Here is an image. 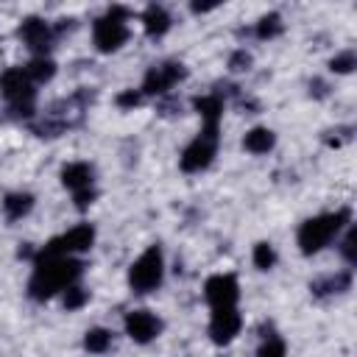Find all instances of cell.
<instances>
[{"instance_id": "obj_16", "label": "cell", "mask_w": 357, "mask_h": 357, "mask_svg": "<svg viewBox=\"0 0 357 357\" xmlns=\"http://www.w3.org/2000/svg\"><path fill=\"white\" fill-rule=\"evenodd\" d=\"M273 142H276V137H273L271 128H251V131L243 137V148H245L248 153H268V151L273 148Z\"/></svg>"}, {"instance_id": "obj_29", "label": "cell", "mask_w": 357, "mask_h": 357, "mask_svg": "<svg viewBox=\"0 0 357 357\" xmlns=\"http://www.w3.org/2000/svg\"><path fill=\"white\" fill-rule=\"evenodd\" d=\"M218 3H192V11H212Z\"/></svg>"}, {"instance_id": "obj_14", "label": "cell", "mask_w": 357, "mask_h": 357, "mask_svg": "<svg viewBox=\"0 0 357 357\" xmlns=\"http://www.w3.org/2000/svg\"><path fill=\"white\" fill-rule=\"evenodd\" d=\"M195 112L201 114L204 126H218L220 117H223V98L218 92L204 95V98H195Z\"/></svg>"}, {"instance_id": "obj_25", "label": "cell", "mask_w": 357, "mask_h": 357, "mask_svg": "<svg viewBox=\"0 0 357 357\" xmlns=\"http://www.w3.org/2000/svg\"><path fill=\"white\" fill-rule=\"evenodd\" d=\"M340 251H343V257H346V262H349V265H354V262H357V229H354V226H349V231H346V237H343Z\"/></svg>"}, {"instance_id": "obj_13", "label": "cell", "mask_w": 357, "mask_h": 357, "mask_svg": "<svg viewBox=\"0 0 357 357\" xmlns=\"http://www.w3.org/2000/svg\"><path fill=\"white\" fill-rule=\"evenodd\" d=\"M92 167L86 162H70L64 165L61 170V184L75 195V192H84V190H92Z\"/></svg>"}, {"instance_id": "obj_7", "label": "cell", "mask_w": 357, "mask_h": 357, "mask_svg": "<svg viewBox=\"0 0 357 357\" xmlns=\"http://www.w3.org/2000/svg\"><path fill=\"white\" fill-rule=\"evenodd\" d=\"M95 243V229L89 223H78L73 226L70 231H64L61 237H53L45 248L53 251V254H64V257H73V254H81V251H89Z\"/></svg>"}, {"instance_id": "obj_27", "label": "cell", "mask_w": 357, "mask_h": 357, "mask_svg": "<svg viewBox=\"0 0 357 357\" xmlns=\"http://www.w3.org/2000/svg\"><path fill=\"white\" fill-rule=\"evenodd\" d=\"M139 100H142L139 89H126V92L117 95V106L120 109H134V106H139Z\"/></svg>"}, {"instance_id": "obj_20", "label": "cell", "mask_w": 357, "mask_h": 357, "mask_svg": "<svg viewBox=\"0 0 357 357\" xmlns=\"http://www.w3.org/2000/svg\"><path fill=\"white\" fill-rule=\"evenodd\" d=\"M84 346H86V351H92V354H103L109 346H112V332L109 329H89L86 332V337H84Z\"/></svg>"}, {"instance_id": "obj_22", "label": "cell", "mask_w": 357, "mask_h": 357, "mask_svg": "<svg viewBox=\"0 0 357 357\" xmlns=\"http://www.w3.org/2000/svg\"><path fill=\"white\" fill-rule=\"evenodd\" d=\"M254 265L259 271H271L276 265V251H273L271 243H257L254 245Z\"/></svg>"}, {"instance_id": "obj_21", "label": "cell", "mask_w": 357, "mask_h": 357, "mask_svg": "<svg viewBox=\"0 0 357 357\" xmlns=\"http://www.w3.org/2000/svg\"><path fill=\"white\" fill-rule=\"evenodd\" d=\"M282 33V17L279 14H265L259 22H257V36L259 39H273Z\"/></svg>"}, {"instance_id": "obj_3", "label": "cell", "mask_w": 357, "mask_h": 357, "mask_svg": "<svg viewBox=\"0 0 357 357\" xmlns=\"http://www.w3.org/2000/svg\"><path fill=\"white\" fill-rule=\"evenodd\" d=\"M36 84L28 78L25 67H11L0 75V95L8 100L11 112H17L20 117H31L33 114V100H36Z\"/></svg>"}, {"instance_id": "obj_19", "label": "cell", "mask_w": 357, "mask_h": 357, "mask_svg": "<svg viewBox=\"0 0 357 357\" xmlns=\"http://www.w3.org/2000/svg\"><path fill=\"white\" fill-rule=\"evenodd\" d=\"M25 73H28V78L33 84H45V81H50L56 75V64L50 59H45V56H36L31 64H25Z\"/></svg>"}, {"instance_id": "obj_28", "label": "cell", "mask_w": 357, "mask_h": 357, "mask_svg": "<svg viewBox=\"0 0 357 357\" xmlns=\"http://www.w3.org/2000/svg\"><path fill=\"white\" fill-rule=\"evenodd\" d=\"M251 67V56L245 53V50H237V53H231V59H229V70H234V73H243V70H248Z\"/></svg>"}, {"instance_id": "obj_8", "label": "cell", "mask_w": 357, "mask_h": 357, "mask_svg": "<svg viewBox=\"0 0 357 357\" xmlns=\"http://www.w3.org/2000/svg\"><path fill=\"white\" fill-rule=\"evenodd\" d=\"M204 296L209 301L212 310H226V307H234L237 298H240V287H237V279L229 276V273H215L206 279L204 284Z\"/></svg>"}, {"instance_id": "obj_5", "label": "cell", "mask_w": 357, "mask_h": 357, "mask_svg": "<svg viewBox=\"0 0 357 357\" xmlns=\"http://www.w3.org/2000/svg\"><path fill=\"white\" fill-rule=\"evenodd\" d=\"M162 273H165V259H162V248L151 245L128 271V284L134 293H151L162 284Z\"/></svg>"}, {"instance_id": "obj_11", "label": "cell", "mask_w": 357, "mask_h": 357, "mask_svg": "<svg viewBox=\"0 0 357 357\" xmlns=\"http://www.w3.org/2000/svg\"><path fill=\"white\" fill-rule=\"evenodd\" d=\"M240 326H243V318H240V312H237L234 307H226V310H212L209 335H212V340H215L218 346L231 343V340L237 337Z\"/></svg>"}, {"instance_id": "obj_2", "label": "cell", "mask_w": 357, "mask_h": 357, "mask_svg": "<svg viewBox=\"0 0 357 357\" xmlns=\"http://www.w3.org/2000/svg\"><path fill=\"white\" fill-rule=\"evenodd\" d=\"M349 209H337V212H326L318 218H310L301 223L298 229V248L301 254H318L324 245L332 243V237H337V231L349 223Z\"/></svg>"}, {"instance_id": "obj_12", "label": "cell", "mask_w": 357, "mask_h": 357, "mask_svg": "<svg viewBox=\"0 0 357 357\" xmlns=\"http://www.w3.org/2000/svg\"><path fill=\"white\" fill-rule=\"evenodd\" d=\"M20 39H22L36 56H45V53L50 50V42H53V28H50L45 20H39V17H28V20H22V25H20Z\"/></svg>"}, {"instance_id": "obj_15", "label": "cell", "mask_w": 357, "mask_h": 357, "mask_svg": "<svg viewBox=\"0 0 357 357\" xmlns=\"http://www.w3.org/2000/svg\"><path fill=\"white\" fill-rule=\"evenodd\" d=\"M142 25H145L148 36H162L170 28V14L162 6H148L145 14H142Z\"/></svg>"}, {"instance_id": "obj_4", "label": "cell", "mask_w": 357, "mask_h": 357, "mask_svg": "<svg viewBox=\"0 0 357 357\" xmlns=\"http://www.w3.org/2000/svg\"><path fill=\"white\" fill-rule=\"evenodd\" d=\"M128 17H131L128 8L112 6L103 17L95 20V25H92V39H95V47H98L100 53H112V50H117V47L128 39V28H126V20H128Z\"/></svg>"}, {"instance_id": "obj_18", "label": "cell", "mask_w": 357, "mask_h": 357, "mask_svg": "<svg viewBox=\"0 0 357 357\" xmlns=\"http://www.w3.org/2000/svg\"><path fill=\"white\" fill-rule=\"evenodd\" d=\"M349 284H351V276H349V273H335V276L315 279V282L310 284V290H312L315 296H332V293L349 290Z\"/></svg>"}, {"instance_id": "obj_9", "label": "cell", "mask_w": 357, "mask_h": 357, "mask_svg": "<svg viewBox=\"0 0 357 357\" xmlns=\"http://www.w3.org/2000/svg\"><path fill=\"white\" fill-rule=\"evenodd\" d=\"M184 75H187V70H184V64H178V61H167V64L151 67V70L145 73V81H142V89H139V92H145V95H165V92H167L173 84H178Z\"/></svg>"}, {"instance_id": "obj_23", "label": "cell", "mask_w": 357, "mask_h": 357, "mask_svg": "<svg viewBox=\"0 0 357 357\" xmlns=\"http://www.w3.org/2000/svg\"><path fill=\"white\" fill-rule=\"evenodd\" d=\"M89 301V290H84V287H78V284H70L67 290H64V310H81L84 304Z\"/></svg>"}, {"instance_id": "obj_6", "label": "cell", "mask_w": 357, "mask_h": 357, "mask_svg": "<svg viewBox=\"0 0 357 357\" xmlns=\"http://www.w3.org/2000/svg\"><path fill=\"white\" fill-rule=\"evenodd\" d=\"M215 151H218V126H204L201 134L184 148L178 165L184 173H198V170L209 167Z\"/></svg>"}, {"instance_id": "obj_26", "label": "cell", "mask_w": 357, "mask_h": 357, "mask_svg": "<svg viewBox=\"0 0 357 357\" xmlns=\"http://www.w3.org/2000/svg\"><path fill=\"white\" fill-rule=\"evenodd\" d=\"M335 73H351L354 70V53L351 50H343V53H337L335 59H332V64H329Z\"/></svg>"}, {"instance_id": "obj_1", "label": "cell", "mask_w": 357, "mask_h": 357, "mask_svg": "<svg viewBox=\"0 0 357 357\" xmlns=\"http://www.w3.org/2000/svg\"><path fill=\"white\" fill-rule=\"evenodd\" d=\"M84 265L73 257L64 254H53L45 245L33 254V276L28 282V296L33 301H45L59 290H67L70 284L78 282Z\"/></svg>"}, {"instance_id": "obj_10", "label": "cell", "mask_w": 357, "mask_h": 357, "mask_svg": "<svg viewBox=\"0 0 357 357\" xmlns=\"http://www.w3.org/2000/svg\"><path fill=\"white\" fill-rule=\"evenodd\" d=\"M162 332V321L148 312V310H134L126 315V335L137 343H151L153 337H159Z\"/></svg>"}, {"instance_id": "obj_24", "label": "cell", "mask_w": 357, "mask_h": 357, "mask_svg": "<svg viewBox=\"0 0 357 357\" xmlns=\"http://www.w3.org/2000/svg\"><path fill=\"white\" fill-rule=\"evenodd\" d=\"M284 351H287V349H284V340L276 337V335H268V337L262 340L257 357H284Z\"/></svg>"}, {"instance_id": "obj_17", "label": "cell", "mask_w": 357, "mask_h": 357, "mask_svg": "<svg viewBox=\"0 0 357 357\" xmlns=\"http://www.w3.org/2000/svg\"><path fill=\"white\" fill-rule=\"evenodd\" d=\"M31 206H33V195H28V192H11V195H6V201H3V212H6L8 220L25 218V215L31 212Z\"/></svg>"}]
</instances>
